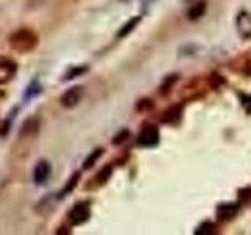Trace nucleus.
Wrapping results in <instances>:
<instances>
[{"label":"nucleus","instance_id":"f257e3e1","mask_svg":"<svg viewBox=\"0 0 251 235\" xmlns=\"http://www.w3.org/2000/svg\"><path fill=\"white\" fill-rule=\"evenodd\" d=\"M8 43H10V47L13 50L19 53H27V52H31L38 46V35L33 30L21 28L10 35Z\"/></svg>","mask_w":251,"mask_h":235},{"label":"nucleus","instance_id":"f03ea898","mask_svg":"<svg viewBox=\"0 0 251 235\" xmlns=\"http://www.w3.org/2000/svg\"><path fill=\"white\" fill-rule=\"evenodd\" d=\"M240 212V202H222L218 204L217 209H215V215L217 219L222 223H227V221H232V219L237 216V213Z\"/></svg>","mask_w":251,"mask_h":235},{"label":"nucleus","instance_id":"7ed1b4c3","mask_svg":"<svg viewBox=\"0 0 251 235\" xmlns=\"http://www.w3.org/2000/svg\"><path fill=\"white\" fill-rule=\"evenodd\" d=\"M160 141V133L159 129L152 124H148L141 129L140 135H138V144L143 147H154L159 144Z\"/></svg>","mask_w":251,"mask_h":235},{"label":"nucleus","instance_id":"20e7f679","mask_svg":"<svg viewBox=\"0 0 251 235\" xmlns=\"http://www.w3.org/2000/svg\"><path fill=\"white\" fill-rule=\"evenodd\" d=\"M90 216H91V210L88 207V204H83V202L75 204L69 212V221L74 226L86 223L90 219Z\"/></svg>","mask_w":251,"mask_h":235},{"label":"nucleus","instance_id":"39448f33","mask_svg":"<svg viewBox=\"0 0 251 235\" xmlns=\"http://www.w3.org/2000/svg\"><path fill=\"white\" fill-rule=\"evenodd\" d=\"M237 31L242 39H251V13L248 11H240L237 14Z\"/></svg>","mask_w":251,"mask_h":235},{"label":"nucleus","instance_id":"423d86ee","mask_svg":"<svg viewBox=\"0 0 251 235\" xmlns=\"http://www.w3.org/2000/svg\"><path fill=\"white\" fill-rule=\"evenodd\" d=\"M16 72H18V66L11 60H0V85H5L10 80H13Z\"/></svg>","mask_w":251,"mask_h":235},{"label":"nucleus","instance_id":"0eeeda50","mask_svg":"<svg viewBox=\"0 0 251 235\" xmlns=\"http://www.w3.org/2000/svg\"><path fill=\"white\" fill-rule=\"evenodd\" d=\"M80 97H82V88L75 86V88H73V90H68L61 96V105L66 107V108H71V107H74V105L78 104Z\"/></svg>","mask_w":251,"mask_h":235},{"label":"nucleus","instance_id":"6e6552de","mask_svg":"<svg viewBox=\"0 0 251 235\" xmlns=\"http://www.w3.org/2000/svg\"><path fill=\"white\" fill-rule=\"evenodd\" d=\"M182 118V105H173L162 115V122L165 124H177Z\"/></svg>","mask_w":251,"mask_h":235},{"label":"nucleus","instance_id":"1a4fd4ad","mask_svg":"<svg viewBox=\"0 0 251 235\" xmlns=\"http://www.w3.org/2000/svg\"><path fill=\"white\" fill-rule=\"evenodd\" d=\"M50 176V164L47 162H39L35 171H33V177H35V182L36 184H44L47 179Z\"/></svg>","mask_w":251,"mask_h":235},{"label":"nucleus","instance_id":"9d476101","mask_svg":"<svg viewBox=\"0 0 251 235\" xmlns=\"http://www.w3.org/2000/svg\"><path fill=\"white\" fill-rule=\"evenodd\" d=\"M207 10V3H206V0H200V2H196L190 6V10H188L187 16H188V19L190 21H196V19H200L204 16V13H206Z\"/></svg>","mask_w":251,"mask_h":235},{"label":"nucleus","instance_id":"9b49d317","mask_svg":"<svg viewBox=\"0 0 251 235\" xmlns=\"http://www.w3.org/2000/svg\"><path fill=\"white\" fill-rule=\"evenodd\" d=\"M195 234L196 235H214V234H217V224L209 221V219H207V221H202L195 229Z\"/></svg>","mask_w":251,"mask_h":235},{"label":"nucleus","instance_id":"f8f14e48","mask_svg":"<svg viewBox=\"0 0 251 235\" xmlns=\"http://www.w3.org/2000/svg\"><path fill=\"white\" fill-rule=\"evenodd\" d=\"M140 21H141V18L140 16H137V18H133V19H130L127 24H126V25L120 30V33H118V38H124V36H127L130 31L135 28L138 24H140Z\"/></svg>","mask_w":251,"mask_h":235},{"label":"nucleus","instance_id":"ddd939ff","mask_svg":"<svg viewBox=\"0 0 251 235\" xmlns=\"http://www.w3.org/2000/svg\"><path fill=\"white\" fill-rule=\"evenodd\" d=\"M237 199L240 204H248L251 202V187H245V188H240L237 191Z\"/></svg>","mask_w":251,"mask_h":235},{"label":"nucleus","instance_id":"4468645a","mask_svg":"<svg viewBox=\"0 0 251 235\" xmlns=\"http://www.w3.org/2000/svg\"><path fill=\"white\" fill-rule=\"evenodd\" d=\"M239 99H240V104L245 110V113L251 116V94H245V93H240L239 94Z\"/></svg>","mask_w":251,"mask_h":235},{"label":"nucleus","instance_id":"2eb2a0df","mask_svg":"<svg viewBox=\"0 0 251 235\" xmlns=\"http://www.w3.org/2000/svg\"><path fill=\"white\" fill-rule=\"evenodd\" d=\"M102 152H104V149H98V151H94V152H93V154H91V155L88 157V159H86V162L83 163V168H86V169H88V168H91L93 164L98 162V159H99V157L102 155Z\"/></svg>","mask_w":251,"mask_h":235},{"label":"nucleus","instance_id":"dca6fc26","mask_svg":"<svg viewBox=\"0 0 251 235\" xmlns=\"http://www.w3.org/2000/svg\"><path fill=\"white\" fill-rule=\"evenodd\" d=\"M210 85L214 86V88H218L220 85H225V78L218 74H212L210 75Z\"/></svg>","mask_w":251,"mask_h":235},{"label":"nucleus","instance_id":"f3484780","mask_svg":"<svg viewBox=\"0 0 251 235\" xmlns=\"http://www.w3.org/2000/svg\"><path fill=\"white\" fill-rule=\"evenodd\" d=\"M176 80H177V75H171V77H168V80L165 82V86H162V93L167 94V93H168V88H171V85L175 83Z\"/></svg>","mask_w":251,"mask_h":235},{"label":"nucleus","instance_id":"a211bd4d","mask_svg":"<svg viewBox=\"0 0 251 235\" xmlns=\"http://www.w3.org/2000/svg\"><path fill=\"white\" fill-rule=\"evenodd\" d=\"M243 72H245V75L251 77V60L245 65V69H243Z\"/></svg>","mask_w":251,"mask_h":235}]
</instances>
